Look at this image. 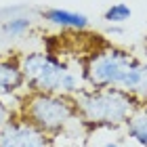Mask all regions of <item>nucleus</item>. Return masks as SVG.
Listing matches in <instances>:
<instances>
[{"instance_id":"1","label":"nucleus","mask_w":147,"mask_h":147,"mask_svg":"<svg viewBox=\"0 0 147 147\" xmlns=\"http://www.w3.org/2000/svg\"><path fill=\"white\" fill-rule=\"evenodd\" d=\"M145 61L120 44L99 40L78 59V69L86 88H120L135 92Z\"/></svg>"},{"instance_id":"2","label":"nucleus","mask_w":147,"mask_h":147,"mask_svg":"<svg viewBox=\"0 0 147 147\" xmlns=\"http://www.w3.org/2000/svg\"><path fill=\"white\" fill-rule=\"evenodd\" d=\"M19 67L28 92H59L76 97L82 88H86L80 69L74 67L63 55L46 49L19 53Z\"/></svg>"},{"instance_id":"3","label":"nucleus","mask_w":147,"mask_h":147,"mask_svg":"<svg viewBox=\"0 0 147 147\" xmlns=\"http://www.w3.org/2000/svg\"><path fill=\"white\" fill-rule=\"evenodd\" d=\"M74 101L80 126L86 132L120 130L141 103L135 95L120 88H82Z\"/></svg>"},{"instance_id":"4","label":"nucleus","mask_w":147,"mask_h":147,"mask_svg":"<svg viewBox=\"0 0 147 147\" xmlns=\"http://www.w3.org/2000/svg\"><path fill=\"white\" fill-rule=\"evenodd\" d=\"M17 116L36 126L53 141L65 135L71 126H80L74 97L59 92H28L25 90L15 103Z\"/></svg>"},{"instance_id":"5","label":"nucleus","mask_w":147,"mask_h":147,"mask_svg":"<svg viewBox=\"0 0 147 147\" xmlns=\"http://www.w3.org/2000/svg\"><path fill=\"white\" fill-rule=\"evenodd\" d=\"M0 147H53V139L15 116L0 128Z\"/></svg>"},{"instance_id":"6","label":"nucleus","mask_w":147,"mask_h":147,"mask_svg":"<svg viewBox=\"0 0 147 147\" xmlns=\"http://www.w3.org/2000/svg\"><path fill=\"white\" fill-rule=\"evenodd\" d=\"M25 92V80L19 67V55H0V99H17Z\"/></svg>"},{"instance_id":"7","label":"nucleus","mask_w":147,"mask_h":147,"mask_svg":"<svg viewBox=\"0 0 147 147\" xmlns=\"http://www.w3.org/2000/svg\"><path fill=\"white\" fill-rule=\"evenodd\" d=\"M40 17L49 25L61 30V32H71V34H82L90 28V19L84 13L61 9V6H49L40 11Z\"/></svg>"},{"instance_id":"8","label":"nucleus","mask_w":147,"mask_h":147,"mask_svg":"<svg viewBox=\"0 0 147 147\" xmlns=\"http://www.w3.org/2000/svg\"><path fill=\"white\" fill-rule=\"evenodd\" d=\"M128 141L137 143L139 147H147V103H139L132 116L122 126Z\"/></svg>"},{"instance_id":"9","label":"nucleus","mask_w":147,"mask_h":147,"mask_svg":"<svg viewBox=\"0 0 147 147\" xmlns=\"http://www.w3.org/2000/svg\"><path fill=\"white\" fill-rule=\"evenodd\" d=\"M32 30H34V17L30 15V11L0 19V34L6 38H23Z\"/></svg>"},{"instance_id":"10","label":"nucleus","mask_w":147,"mask_h":147,"mask_svg":"<svg viewBox=\"0 0 147 147\" xmlns=\"http://www.w3.org/2000/svg\"><path fill=\"white\" fill-rule=\"evenodd\" d=\"M130 17H132V9L126 2H116V4L107 6L103 13V19L109 25H124Z\"/></svg>"},{"instance_id":"11","label":"nucleus","mask_w":147,"mask_h":147,"mask_svg":"<svg viewBox=\"0 0 147 147\" xmlns=\"http://www.w3.org/2000/svg\"><path fill=\"white\" fill-rule=\"evenodd\" d=\"M17 116V109H15V103H9L6 99H0V128L6 124V122H11L13 118Z\"/></svg>"},{"instance_id":"12","label":"nucleus","mask_w":147,"mask_h":147,"mask_svg":"<svg viewBox=\"0 0 147 147\" xmlns=\"http://www.w3.org/2000/svg\"><path fill=\"white\" fill-rule=\"evenodd\" d=\"M122 32H124L122 25H109V28H107V34L109 36H118V34H122Z\"/></svg>"},{"instance_id":"13","label":"nucleus","mask_w":147,"mask_h":147,"mask_svg":"<svg viewBox=\"0 0 147 147\" xmlns=\"http://www.w3.org/2000/svg\"><path fill=\"white\" fill-rule=\"evenodd\" d=\"M143 59V61H147V36L143 38V42H141V55H139Z\"/></svg>"},{"instance_id":"14","label":"nucleus","mask_w":147,"mask_h":147,"mask_svg":"<svg viewBox=\"0 0 147 147\" xmlns=\"http://www.w3.org/2000/svg\"><path fill=\"white\" fill-rule=\"evenodd\" d=\"M103 147H124L122 141H107V143H103Z\"/></svg>"}]
</instances>
